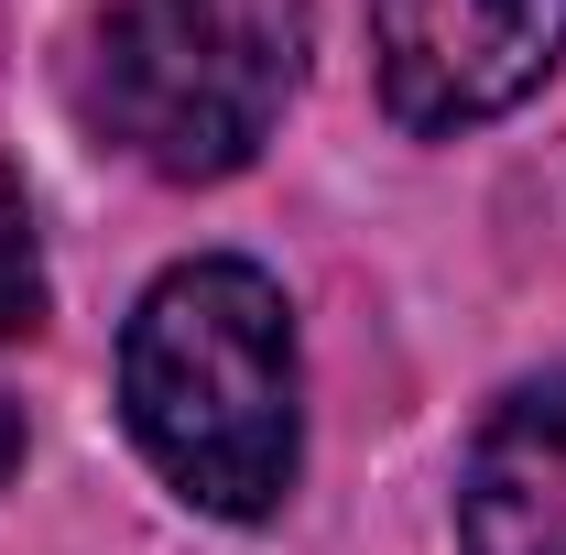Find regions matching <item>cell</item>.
Instances as JSON below:
<instances>
[{"label": "cell", "instance_id": "6", "mask_svg": "<svg viewBox=\"0 0 566 555\" xmlns=\"http://www.w3.org/2000/svg\"><path fill=\"white\" fill-rule=\"evenodd\" d=\"M11 469H22V415L0 404V480H11Z\"/></svg>", "mask_w": 566, "mask_h": 555}, {"label": "cell", "instance_id": "2", "mask_svg": "<svg viewBox=\"0 0 566 555\" xmlns=\"http://www.w3.org/2000/svg\"><path fill=\"white\" fill-rule=\"evenodd\" d=\"M316 55V0H109L87 33V121L164 186H218L273 142Z\"/></svg>", "mask_w": 566, "mask_h": 555}, {"label": "cell", "instance_id": "3", "mask_svg": "<svg viewBox=\"0 0 566 555\" xmlns=\"http://www.w3.org/2000/svg\"><path fill=\"white\" fill-rule=\"evenodd\" d=\"M566 55V0H370V66L403 132L523 109Z\"/></svg>", "mask_w": 566, "mask_h": 555}, {"label": "cell", "instance_id": "1", "mask_svg": "<svg viewBox=\"0 0 566 555\" xmlns=\"http://www.w3.org/2000/svg\"><path fill=\"white\" fill-rule=\"evenodd\" d=\"M120 415L142 458L218 523H262L305 469L294 305L262 262H175L120 327Z\"/></svg>", "mask_w": 566, "mask_h": 555}, {"label": "cell", "instance_id": "4", "mask_svg": "<svg viewBox=\"0 0 566 555\" xmlns=\"http://www.w3.org/2000/svg\"><path fill=\"white\" fill-rule=\"evenodd\" d=\"M458 545L469 555H566V370L491 404L458 469Z\"/></svg>", "mask_w": 566, "mask_h": 555}, {"label": "cell", "instance_id": "5", "mask_svg": "<svg viewBox=\"0 0 566 555\" xmlns=\"http://www.w3.org/2000/svg\"><path fill=\"white\" fill-rule=\"evenodd\" d=\"M22 327H44V251H33L22 186L0 175V338H22Z\"/></svg>", "mask_w": 566, "mask_h": 555}]
</instances>
